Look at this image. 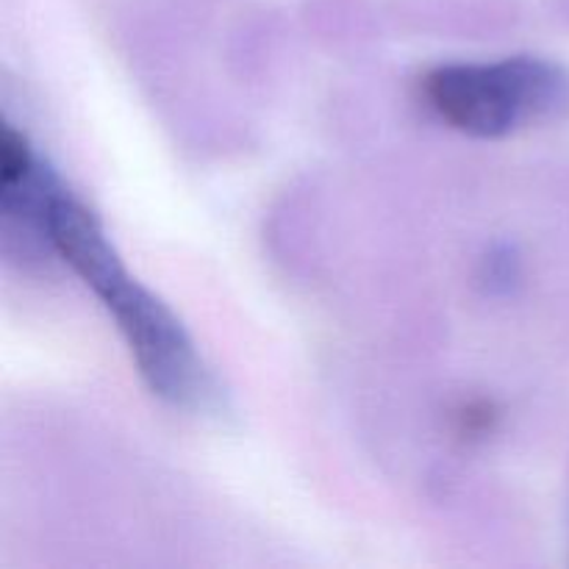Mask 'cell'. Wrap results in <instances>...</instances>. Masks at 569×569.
Listing matches in <instances>:
<instances>
[{
  "instance_id": "6da1fadb",
  "label": "cell",
  "mask_w": 569,
  "mask_h": 569,
  "mask_svg": "<svg viewBox=\"0 0 569 569\" xmlns=\"http://www.w3.org/2000/svg\"><path fill=\"white\" fill-rule=\"evenodd\" d=\"M0 198L6 214H26L61 261L98 295L126 337L144 383L167 403L203 409L214 392L187 328L131 278L98 217L67 192L28 139L11 126L0 142Z\"/></svg>"
},
{
  "instance_id": "7a4b0ae2",
  "label": "cell",
  "mask_w": 569,
  "mask_h": 569,
  "mask_svg": "<svg viewBox=\"0 0 569 569\" xmlns=\"http://www.w3.org/2000/svg\"><path fill=\"white\" fill-rule=\"evenodd\" d=\"M426 98L448 126L481 139L553 120L569 109V72L531 56L492 64H445L426 76Z\"/></svg>"
}]
</instances>
